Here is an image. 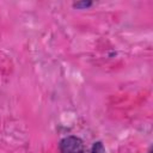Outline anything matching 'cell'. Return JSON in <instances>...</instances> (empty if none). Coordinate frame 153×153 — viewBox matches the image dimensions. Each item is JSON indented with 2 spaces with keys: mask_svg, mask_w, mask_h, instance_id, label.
Segmentation results:
<instances>
[{
  "mask_svg": "<svg viewBox=\"0 0 153 153\" xmlns=\"http://www.w3.org/2000/svg\"><path fill=\"white\" fill-rule=\"evenodd\" d=\"M90 6H92V2L91 1H78V2H74L73 4V7L74 8H87V7H90Z\"/></svg>",
  "mask_w": 153,
  "mask_h": 153,
  "instance_id": "cell-3",
  "label": "cell"
},
{
  "mask_svg": "<svg viewBox=\"0 0 153 153\" xmlns=\"http://www.w3.org/2000/svg\"><path fill=\"white\" fill-rule=\"evenodd\" d=\"M149 153H151V152H149Z\"/></svg>",
  "mask_w": 153,
  "mask_h": 153,
  "instance_id": "cell-4",
  "label": "cell"
},
{
  "mask_svg": "<svg viewBox=\"0 0 153 153\" xmlns=\"http://www.w3.org/2000/svg\"><path fill=\"white\" fill-rule=\"evenodd\" d=\"M91 153H105V147L100 141H96L92 146Z\"/></svg>",
  "mask_w": 153,
  "mask_h": 153,
  "instance_id": "cell-2",
  "label": "cell"
},
{
  "mask_svg": "<svg viewBox=\"0 0 153 153\" xmlns=\"http://www.w3.org/2000/svg\"><path fill=\"white\" fill-rule=\"evenodd\" d=\"M60 152L61 153H86V149L80 137L69 135L60 141Z\"/></svg>",
  "mask_w": 153,
  "mask_h": 153,
  "instance_id": "cell-1",
  "label": "cell"
}]
</instances>
